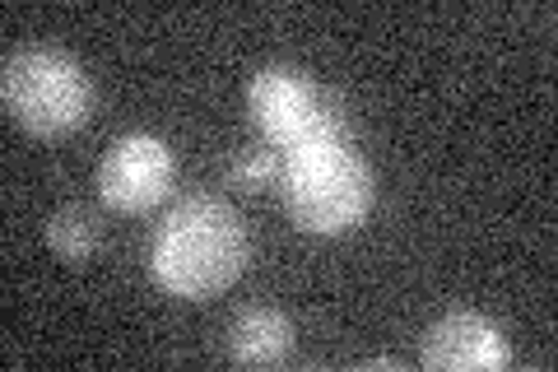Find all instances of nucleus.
Returning <instances> with one entry per match:
<instances>
[{
    "label": "nucleus",
    "instance_id": "obj_1",
    "mask_svg": "<svg viewBox=\"0 0 558 372\" xmlns=\"http://www.w3.org/2000/svg\"><path fill=\"white\" fill-rule=\"evenodd\" d=\"M247 271V228L219 196H186L163 215L149 242V275L172 298L201 303Z\"/></svg>",
    "mask_w": 558,
    "mask_h": 372
},
{
    "label": "nucleus",
    "instance_id": "obj_2",
    "mask_svg": "<svg viewBox=\"0 0 558 372\" xmlns=\"http://www.w3.org/2000/svg\"><path fill=\"white\" fill-rule=\"evenodd\" d=\"M279 191H284V209L303 233L340 238L368 219L373 209V172L354 149V135L336 140H312L303 149L279 154Z\"/></svg>",
    "mask_w": 558,
    "mask_h": 372
},
{
    "label": "nucleus",
    "instance_id": "obj_3",
    "mask_svg": "<svg viewBox=\"0 0 558 372\" xmlns=\"http://www.w3.org/2000/svg\"><path fill=\"white\" fill-rule=\"evenodd\" d=\"M0 103L14 127L57 140L84 127L94 108L89 75L57 47H20L0 65Z\"/></svg>",
    "mask_w": 558,
    "mask_h": 372
},
{
    "label": "nucleus",
    "instance_id": "obj_4",
    "mask_svg": "<svg viewBox=\"0 0 558 372\" xmlns=\"http://www.w3.org/2000/svg\"><path fill=\"white\" fill-rule=\"evenodd\" d=\"M247 103H252V117H256L260 135H266L270 149H279V154L303 149V145H312V140L349 135L344 108L330 94H322V88L293 65L256 70L252 88H247Z\"/></svg>",
    "mask_w": 558,
    "mask_h": 372
},
{
    "label": "nucleus",
    "instance_id": "obj_5",
    "mask_svg": "<svg viewBox=\"0 0 558 372\" xmlns=\"http://www.w3.org/2000/svg\"><path fill=\"white\" fill-rule=\"evenodd\" d=\"M178 177V158L159 135H121L98 164V196L117 215H145L163 205Z\"/></svg>",
    "mask_w": 558,
    "mask_h": 372
},
{
    "label": "nucleus",
    "instance_id": "obj_6",
    "mask_svg": "<svg viewBox=\"0 0 558 372\" xmlns=\"http://www.w3.org/2000/svg\"><path fill=\"white\" fill-rule=\"evenodd\" d=\"M418 363L428 372H494L512 363V345L498 322L480 312H447L433 322L424 345H418Z\"/></svg>",
    "mask_w": 558,
    "mask_h": 372
},
{
    "label": "nucleus",
    "instance_id": "obj_7",
    "mask_svg": "<svg viewBox=\"0 0 558 372\" xmlns=\"http://www.w3.org/2000/svg\"><path fill=\"white\" fill-rule=\"evenodd\" d=\"M299 335H293V322L275 308H247L242 316H233L229 326V359L242 368H275L284 363Z\"/></svg>",
    "mask_w": 558,
    "mask_h": 372
},
{
    "label": "nucleus",
    "instance_id": "obj_8",
    "mask_svg": "<svg viewBox=\"0 0 558 372\" xmlns=\"http://www.w3.org/2000/svg\"><path fill=\"white\" fill-rule=\"evenodd\" d=\"M98 242H102L98 219L89 215V209H80V205H70V209H61V215H51V224H47V247L65 265H84V261L98 252Z\"/></svg>",
    "mask_w": 558,
    "mask_h": 372
},
{
    "label": "nucleus",
    "instance_id": "obj_9",
    "mask_svg": "<svg viewBox=\"0 0 558 372\" xmlns=\"http://www.w3.org/2000/svg\"><path fill=\"white\" fill-rule=\"evenodd\" d=\"M279 168H284V158L279 149H256V154H242L238 164L229 168V187L233 191H266L279 182Z\"/></svg>",
    "mask_w": 558,
    "mask_h": 372
}]
</instances>
